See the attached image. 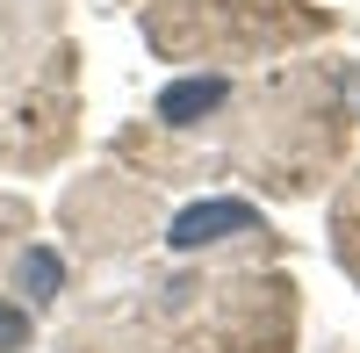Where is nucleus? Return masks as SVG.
Instances as JSON below:
<instances>
[{
  "mask_svg": "<svg viewBox=\"0 0 360 353\" xmlns=\"http://www.w3.org/2000/svg\"><path fill=\"white\" fill-rule=\"evenodd\" d=\"M231 231H259V217L245 202H202L173 224V245H209V238H231Z\"/></svg>",
  "mask_w": 360,
  "mask_h": 353,
  "instance_id": "f257e3e1",
  "label": "nucleus"
},
{
  "mask_svg": "<svg viewBox=\"0 0 360 353\" xmlns=\"http://www.w3.org/2000/svg\"><path fill=\"white\" fill-rule=\"evenodd\" d=\"M22 281H29V296H51V288H58V259L51 252H29L22 259Z\"/></svg>",
  "mask_w": 360,
  "mask_h": 353,
  "instance_id": "20e7f679",
  "label": "nucleus"
},
{
  "mask_svg": "<svg viewBox=\"0 0 360 353\" xmlns=\"http://www.w3.org/2000/svg\"><path fill=\"white\" fill-rule=\"evenodd\" d=\"M217 101H224V79H180V86H166L159 115L166 123H195V108H217Z\"/></svg>",
  "mask_w": 360,
  "mask_h": 353,
  "instance_id": "f03ea898",
  "label": "nucleus"
},
{
  "mask_svg": "<svg viewBox=\"0 0 360 353\" xmlns=\"http://www.w3.org/2000/svg\"><path fill=\"white\" fill-rule=\"evenodd\" d=\"M339 252H346V267L360 274V181H353L346 202H339Z\"/></svg>",
  "mask_w": 360,
  "mask_h": 353,
  "instance_id": "7ed1b4c3",
  "label": "nucleus"
},
{
  "mask_svg": "<svg viewBox=\"0 0 360 353\" xmlns=\"http://www.w3.org/2000/svg\"><path fill=\"white\" fill-rule=\"evenodd\" d=\"M15 346H29V317L0 303V353H15Z\"/></svg>",
  "mask_w": 360,
  "mask_h": 353,
  "instance_id": "39448f33",
  "label": "nucleus"
}]
</instances>
